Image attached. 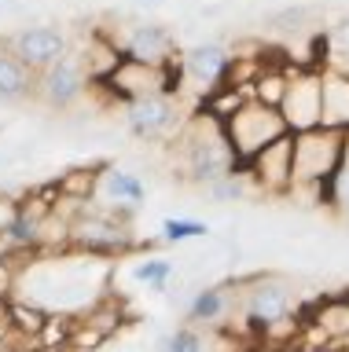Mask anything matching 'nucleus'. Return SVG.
I'll list each match as a JSON object with an SVG mask.
<instances>
[{
  "label": "nucleus",
  "mask_w": 349,
  "mask_h": 352,
  "mask_svg": "<svg viewBox=\"0 0 349 352\" xmlns=\"http://www.w3.org/2000/svg\"><path fill=\"white\" fill-rule=\"evenodd\" d=\"M169 147H173V158H177L180 180L199 187H210L243 169L232 147H228L224 121L213 118L210 110H195L191 118H184V125L173 132Z\"/></svg>",
  "instance_id": "f257e3e1"
},
{
  "label": "nucleus",
  "mask_w": 349,
  "mask_h": 352,
  "mask_svg": "<svg viewBox=\"0 0 349 352\" xmlns=\"http://www.w3.org/2000/svg\"><path fill=\"white\" fill-rule=\"evenodd\" d=\"M342 158V132L338 129H309L294 132V176L290 195H309V202H327V184Z\"/></svg>",
  "instance_id": "f03ea898"
},
{
  "label": "nucleus",
  "mask_w": 349,
  "mask_h": 352,
  "mask_svg": "<svg viewBox=\"0 0 349 352\" xmlns=\"http://www.w3.org/2000/svg\"><path fill=\"white\" fill-rule=\"evenodd\" d=\"M136 246V235L122 213H111L103 206H81L70 217V250L81 257H118Z\"/></svg>",
  "instance_id": "7ed1b4c3"
},
{
  "label": "nucleus",
  "mask_w": 349,
  "mask_h": 352,
  "mask_svg": "<svg viewBox=\"0 0 349 352\" xmlns=\"http://www.w3.org/2000/svg\"><path fill=\"white\" fill-rule=\"evenodd\" d=\"M224 136H228V147L239 158V165H246L254 154H261L268 143H276L283 136H290L287 121L276 107H265L257 99H246L239 103L232 114L224 118Z\"/></svg>",
  "instance_id": "20e7f679"
},
{
  "label": "nucleus",
  "mask_w": 349,
  "mask_h": 352,
  "mask_svg": "<svg viewBox=\"0 0 349 352\" xmlns=\"http://www.w3.org/2000/svg\"><path fill=\"white\" fill-rule=\"evenodd\" d=\"M125 129L129 136L140 143H158V140H173V132L184 125V110L180 99H173L166 92H151L140 96L133 103H125Z\"/></svg>",
  "instance_id": "39448f33"
},
{
  "label": "nucleus",
  "mask_w": 349,
  "mask_h": 352,
  "mask_svg": "<svg viewBox=\"0 0 349 352\" xmlns=\"http://www.w3.org/2000/svg\"><path fill=\"white\" fill-rule=\"evenodd\" d=\"M279 114L287 121L290 136L324 125V70H294L287 74V96L279 103Z\"/></svg>",
  "instance_id": "423d86ee"
},
{
  "label": "nucleus",
  "mask_w": 349,
  "mask_h": 352,
  "mask_svg": "<svg viewBox=\"0 0 349 352\" xmlns=\"http://www.w3.org/2000/svg\"><path fill=\"white\" fill-rule=\"evenodd\" d=\"M294 312V290L283 275H257L243 290V319L257 330H272Z\"/></svg>",
  "instance_id": "0eeeda50"
},
{
  "label": "nucleus",
  "mask_w": 349,
  "mask_h": 352,
  "mask_svg": "<svg viewBox=\"0 0 349 352\" xmlns=\"http://www.w3.org/2000/svg\"><path fill=\"white\" fill-rule=\"evenodd\" d=\"M114 48L129 63L162 70L166 63L177 59V33H173L166 22H133V26L122 33V41H114Z\"/></svg>",
  "instance_id": "6e6552de"
},
{
  "label": "nucleus",
  "mask_w": 349,
  "mask_h": 352,
  "mask_svg": "<svg viewBox=\"0 0 349 352\" xmlns=\"http://www.w3.org/2000/svg\"><path fill=\"white\" fill-rule=\"evenodd\" d=\"M89 85H92V77L85 70V59L67 52L52 70H45L37 77V96L34 99H41L48 110H70V107L81 103V96L89 92Z\"/></svg>",
  "instance_id": "1a4fd4ad"
},
{
  "label": "nucleus",
  "mask_w": 349,
  "mask_h": 352,
  "mask_svg": "<svg viewBox=\"0 0 349 352\" xmlns=\"http://www.w3.org/2000/svg\"><path fill=\"white\" fill-rule=\"evenodd\" d=\"M4 48L12 52L30 74L41 77L70 52V44H67V33L59 26H26V30L12 33V37H4Z\"/></svg>",
  "instance_id": "9d476101"
},
{
  "label": "nucleus",
  "mask_w": 349,
  "mask_h": 352,
  "mask_svg": "<svg viewBox=\"0 0 349 352\" xmlns=\"http://www.w3.org/2000/svg\"><path fill=\"white\" fill-rule=\"evenodd\" d=\"M232 66H235V55L217 41H202V44H191L188 52H180L184 77L195 88H202L206 99L232 85Z\"/></svg>",
  "instance_id": "9b49d317"
},
{
  "label": "nucleus",
  "mask_w": 349,
  "mask_h": 352,
  "mask_svg": "<svg viewBox=\"0 0 349 352\" xmlns=\"http://www.w3.org/2000/svg\"><path fill=\"white\" fill-rule=\"evenodd\" d=\"M246 176L261 195H290V176H294V136H283L268 143L261 154H254L246 165Z\"/></svg>",
  "instance_id": "f8f14e48"
},
{
  "label": "nucleus",
  "mask_w": 349,
  "mask_h": 352,
  "mask_svg": "<svg viewBox=\"0 0 349 352\" xmlns=\"http://www.w3.org/2000/svg\"><path fill=\"white\" fill-rule=\"evenodd\" d=\"M92 198H100L103 209L125 217V209L144 206L147 187L136 180V173H125V169H118V165H107L103 173H96V195Z\"/></svg>",
  "instance_id": "ddd939ff"
},
{
  "label": "nucleus",
  "mask_w": 349,
  "mask_h": 352,
  "mask_svg": "<svg viewBox=\"0 0 349 352\" xmlns=\"http://www.w3.org/2000/svg\"><path fill=\"white\" fill-rule=\"evenodd\" d=\"M107 85L118 92V99H122V103H133V99H140V96L162 92V70L122 59V63L114 66V74L107 77Z\"/></svg>",
  "instance_id": "4468645a"
},
{
  "label": "nucleus",
  "mask_w": 349,
  "mask_h": 352,
  "mask_svg": "<svg viewBox=\"0 0 349 352\" xmlns=\"http://www.w3.org/2000/svg\"><path fill=\"white\" fill-rule=\"evenodd\" d=\"M34 96H37V74H30L0 41V103H26Z\"/></svg>",
  "instance_id": "2eb2a0df"
},
{
  "label": "nucleus",
  "mask_w": 349,
  "mask_h": 352,
  "mask_svg": "<svg viewBox=\"0 0 349 352\" xmlns=\"http://www.w3.org/2000/svg\"><path fill=\"white\" fill-rule=\"evenodd\" d=\"M324 125L346 132L349 129V77L324 70Z\"/></svg>",
  "instance_id": "dca6fc26"
},
{
  "label": "nucleus",
  "mask_w": 349,
  "mask_h": 352,
  "mask_svg": "<svg viewBox=\"0 0 349 352\" xmlns=\"http://www.w3.org/2000/svg\"><path fill=\"white\" fill-rule=\"evenodd\" d=\"M228 308V294L224 286H202L195 290L191 305H188V327H213Z\"/></svg>",
  "instance_id": "f3484780"
},
{
  "label": "nucleus",
  "mask_w": 349,
  "mask_h": 352,
  "mask_svg": "<svg viewBox=\"0 0 349 352\" xmlns=\"http://www.w3.org/2000/svg\"><path fill=\"white\" fill-rule=\"evenodd\" d=\"M283 96H287V70L261 63V74L254 77V81H250V99H257V103L279 110Z\"/></svg>",
  "instance_id": "a211bd4d"
},
{
  "label": "nucleus",
  "mask_w": 349,
  "mask_h": 352,
  "mask_svg": "<svg viewBox=\"0 0 349 352\" xmlns=\"http://www.w3.org/2000/svg\"><path fill=\"white\" fill-rule=\"evenodd\" d=\"M327 206L349 220V129L342 132V158H338V169L327 184Z\"/></svg>",
  "instance_id": "6ab92c4d"
},
{
  "label": "nucleus",
  "mask_w": 349,
  "mask_h": 352,
  "mask_svg": "<svg viewBox=\"0 0 349 352\" xmlns=\"http://www.w3.org/2000/svg\"><path fill=\"white\" fill-rule=\"evenodd\" d=\"M202 191H206V198H210V202L228 206V202H246V198L254 195V184H250L246 169H239V173H232V176H224V180L202 187Z\"/></svg>",
  "instance_id": "aec40b11"
},
{
  "label": "nucleus",
  "mask_w": 349,
  "mask_h": 352,
  "mask_svg": "<svg viewBox=\"0 0 349 352\" xmlns=\"http://www.w3.org/2000/svg\"><path fill=\"white\" fill-rule=\"evenodd\" d=\"M324 48L331 52V55H327V63H324V70H335V74L349 77V15L324 37Z\"/></svg>",
  "instance_id": "412c9836"
},
{
  "label": "nucleus",
  "mask_w": 349,
  "mask_h": 352,
  "mask_svg": "<svg viewBox=\"0 0 349 352\" xmlns=\"http://www.w3.org/2000/svg\"><path fill=\"white\" fill-rule=\"evenodd\" d=\"M133 279L144 283L147 290L162 294V290H166V283L173 279V264L166 257H147V261H140L136 268H133Z\"/></svg>",
  "instance_id": "4be33fe9"
},
{
  "label": "nucleus",
  "mask_w": 349,
  "mask_h": 352,
  "mask_svg": "<svg viewBox=\"0 0 349 352\" xmlns=\"http://www.w3.org/2000/svg\"><path fill=\"white\" fill-rule=\"evenodd\" d=\"M316 327L324 330V338H349V301H331L320 308Z\"/></svg>",
  "instance_id": "5701e85b"
},
{
  "label": "nucleus",
  "mask_w": 349,
  "mask_h": 352,
  "mask_svg": "<svg viewBox=\"0 0 349 352\" xmlns=\"http://www.w3.org/2000/svg\"><path fill=\"white\" fill-rule=\"evenodd\" d=\"M202 235H210V228L202 220H188V217L162 220V242H188V239H202Z\"/></svg>",
  "instance_id": "b1692460"
},
{
  "label": "nucleus",
  "mask_w": 349,
  "mask_h": 352,
  "mask_svg": "<svg viewBox=\"0 0 349 352\" xmlns=\"http://www.w3.org/2000/svg\"><path fill=\"white\" fill-rule=\"evenodd\" d=\"M162 352H210V345H206V338H202L199 327H177L166 338V349H162Z\"/></svg>",
  "instance_id": "393cba45"
},
{
  "label": "nucleus",
  "mask_w": 349,
  "mask_h": 352,
  "mask_svg": "<svg viewBox=\"0 0 349 352\" xmlns=\"http://www.w3.org/2000/svg\"><path fill=\"white\" fill-rule=\"evenodd\" d=\"M0 352H26V349H19V338H0Z\"/></svg>",
  "instance_id": "a878e982"
},
{
  "label": "nucleus",
  "mask_w": 349,
  "mask_h": 352,
  "mask_svg": "<svg viewBox=\"0 0 349 352\" xmlns=\"http://www.w3.org/2000/svg\"><path fill=\"white\" fill-rule=\"evenodd\" d=\"M151 4H162V0H151Z\"/></svg>",
  "instance_id": "bb28decb"
},
{
  "label": "nucleus",
  "mask_w": 349,
  "mask_h": 352,
  "mask_svg": "<svg viewBox=\"0 0 349 352\" xmlns=\"http://www.w3.org/2000/svg\"><path fill=\"white\" fill-rule=\"evenodd\" d=\"M0 338H4V327H0Z\"/></svg>",
  "instance_id": "cd10ccee"
}]
</instances>
